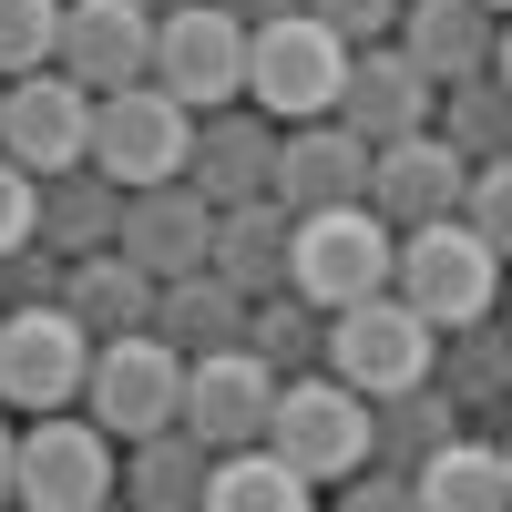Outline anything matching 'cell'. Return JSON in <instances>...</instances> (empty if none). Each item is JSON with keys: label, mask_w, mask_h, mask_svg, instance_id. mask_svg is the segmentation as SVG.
<instances>
[{"label": "cell", "mask_w": 512, "mask_h": 512, "mask_svg": "<svg viewBox=\"0 0 512 512\" xmlns=\"http://www.w3.org/2000/svg\"><path fill=\"white\" fill-rule=\"evenodd\" d=\"M482 11H492V21H502V11H512V0H482Z\"/></svg>", "instance_id": "cell-42"}, {"label": "cell", "mask_w": 512, "mask_h": 512, "mask_svg": "<svg viewBox=\"0 0 512 512\" xmlns=\"http://www.w3.org/2000/svg\"><path fill=\"white\" fill-rule=\"evenodd\" d=\"M492 72L512 82V11H502V31H492Z\"/></svg>", "instance_id": "cell-39"}, {"label": "cell", "mask_w": 512, "mask_h": 512, "mask_svg": "<svg viewBox=\"0 0 512 512\" xmlns=\"http://www.w3.org/2000/svg\"><path fill=\"white\" fill-rule=\"evenodd\" d=\"M62 308L82 318V338L154 328V277H144L123 246H93V256H72V267H62Z\"/></svg>", "instance_id": "cell-23"}, {"label": "cell", "mask_w": 512, "mask_h": 512, "mask_svg": "<svg viewBox=\"0 0 512 512\" xmlns=\"http://www.w3.org/2000/svg\"><path fill=\"white\" fill-rule=\"evenodd\" d=\"M492 11L482 0H400V52L431 72V82H472V72H492Z\"/></svg>", "instance_id": "cell-20"}, {"label": "cell", "mask_w": 512, "mask_h": 512, "mask_svg": "<svg viewBox=\"0 0 512 512\" xmlns=\"http://www.w3.org/2000/svg\"><path fill=\"white\" fill-rule=\"evenodd\" d=\"M431 349H441V328L420 318L400 287H369L349 308H328V369L349 379V390H369V400L420 390V379H431Z\"/></svg>", "instance_id": "cell-4"}, {"label": "cell", "mask_w": 512, "mask_h": 512, "mask_svg": "<svg viewBox=\"0 0 512 512\" xmlns=\"http://www.w3.org/2000/svg\"><path fill=\"white\" fill-rule=\"evenodd\" d=\"M154 338L175 359H216V349H246V287H226L216 267H185L154 287Z\"/></svg>", "instance_id": "cell-19"}, {"label": "cell", "mask_w": 512, "mask_h": 512, "mask_svg": "<svg viewBox=\"0 0 512 512\" xmlns=\"http://www.w3.org/2000/svg\"><path fill=\"white\" fill-rule=\"evenodd\" d=\"M82 369H93V338L62 308H0V410H72L82 400Z\"/></svg>", "instance_id": "cell-9"}, {"label": "cell", "mask_w": 512, "mask_h": 512, "mask_svg": "<svg viewBox=\"0 0 512 512\" xmlns=\"http://www.w3.org/2000/svg\"><path fill=\"white\" fill-rule=\"evenodd\" d=\"M62 267H72V256H52L41 236L0 246V308H52V297H62Z\"/></svg>", "instance_id": "cell-32"}, {"label": "cell", "mask_w": 512, "mask_h": 512, "mask_svg": "<svg viewBox=\"0 0 512 512\" xmlns=\"http://www.w3.org/2000/svg\"><path fill=\"white\" fill-rule=\"evenodd\" d=\"M390 287H400L431 328H461V318H492V308H502V256H492V236L451 205V216L400 226V246H390Z\"/></svg>", "instance_id": "cell-1"}, {"label": "cell", "mask_w": 512, "mask_h": 512, "mask_svg": "<svg viewBox=\"0 0 512 512\" xmlns=\"http://www.w3.org/2000/svg\"><path fill=\"white\" fill-rule=\"evenodd\" d=\"M11 461H21V431H11V410H0V502H11Z\"/></svg>", "instance_id": "cell-37"}, {"label": "cell", "mask_w": 512, "mask_h": 512, "mask_svg": "<svg viewBox=\"0 0 512 512\" xmlns=\"http://www.w3.org/2000/svg\"><path fill=\"white\" fill-rule=\"evenodd\" d=\"M41 226V175H31V164H11V154H0V246H21Z\"/></svg>", "instance_id": "cell-35"}, {"label": "cell", "mask_w": 512, "mask_h": 512, "mask_svg": "<svg viewBox=\"0 0 512 512\" xmlns=\"http://www.w3.org/2000/svg\"><path fill=\"white\" fill-rule=\"evenodd\" d=\"M338 72H349V41H338L318 11H277L246 21V103L277 123H318L338 103Z\"/></svg>", "instance_id": "cell-3"}, {"label": "cell", "mask_w": 512, "mask_h": 512, "mask_svg": "<svg viewBox=\"0 0 512 512\" xmlns=\"http://www.w3.org/2000/svg\"><path fill=\"white\" fill-rule=\"evenodd\" d=\"M390 246H400V226L379 216L369 195L318 205V216H297V236H287V287L318 297V308H349V297L390 287Z\"/></svg>", "instance_id": "cell-5"}, {"label": "cell", "mask_w": 512, "mask_h": 512, "mask_svg": "<svg viewBox=\"0 0 512 512\" xmlns=\"http://www.w3.org/2000/svg\"><path fill=\"white\" fill-rule=\"evenodd\" d=\"M441 134L472 154V164H492V154H512V82L502 72H472V82H441Z\"/></svg>", "instance_id": "cell-30"}, {"label": "cell", "mask_w": 512, "mask_h": 512, "mask_svg": "<svg viewBox=\"0 0 512 512\" xmlns=\"http://www.w3.org/2000/svg\"><path fill=\"white\" fill-rule=\"evenodd\" d=\"M52 31H62V0H0V82L52 62Z\"/></svg>", "instance_id": "cell-31"}, {"label": "cell", "mask_w": 512, "mask_h": 512, "mask_svg": "<svg viewBox=\"0 0 512 512\" xmlns=\"http://www.w3.org/2000/svg\"><path fill=\"white\" fill-rule=\"evenodd\" d=\"M277 134H287V123L256 113V103L236 93V103H216V113H195V154H185V175L216 195V205L267 195V185H277Z\"/></svg>", "instance_id": "cell-18"}, {"label": "cell", "mask_w": 512, "mask_h": 512, "mask_svg": "<svg viewBox=\"0 0 512 512\" xmlns=\"http://www.w3.org/2000/svg\"><path fill=\"white\" fill-rule=\"evenodd\" d=\"M82 410L103 420L113 441H144L185 410V359L164 349L154 328H123V338H93V369H82Z\"/></svg>", "instance_id": "cell-8"}, {"label": "cell", "mask_w": 512, "mask_h": 512, "mask_svg": "<svg viewBox=\"0 0 512 512\" xmlns=\"http://www.w3.org/2000/svg\"><path fill=\"white\" fill-rule=\"evenodd\" d=\"M502 461H512V431H502Z\"/></svg>", "instance_id": "cell-43"}, {"label": "cell", "mask_w": 512, "mask_h": 512, "mask_svg": "<svg viewBox=\"0 0 512 512\" xmlns=\"http://www.w3.org/2000/svg\"><path fill=\"white\" fill-rule=\"evenodd\" d=\"M113 246L134 256V267L164 287V277H185V267H205V246H216V195H205L195 175H164V185H134L123 195V226H113Z\"/></svg>", "instance_id": "cell-13"}, {"label": "cell", "mask_w": 512, "mask_h": 512, "mask_svg": "<svg viewBox=\"0 0 512 512\" xmlns=\"http://www.w3.org/2000/svg\"><path fill=\"white\" fill-rule=\"evenodd\" d=\"M410 502H420V512H502V502H512V461H502V441L451 431V441L410 472Z\"/></svg>", "instance_id": "cell-25"}, {"label": "cell", "mask_w": 512, "mask_h": 512, "mask_svg": "<svg viewBox=\"0 0 512 512\" xmlns=\"http://www.w3.org/2000/svg\"><path fill=\"white\" fill-rule=\"evenodd\" d=\"M154 82L175 93L185 113H216L246 93V21L216 11V0H185V11L154 21Z\"/></svg>", "instance_id": "cell-10"}, {"label": "cell", "mask_w": 512, "mask_h": 512, "mask_svg": "<svg viewBox=\"0 0 512 512\" xmlns=\"http://www.w3.org/2000/svg\"><path fill=\"white\" fill-rule=\"evenodd\" d=\"M461 431V410L420 379V390H390V400H369V461H390V472H420L441 441Z\"/></svg>", "instance_id": "cell-29"}, {"label": "cell", "mask_w": 512, "mask_h": 512, "mask_svg": "<svg viewBox=\"0 0 512 512\" xmlns=\"http://www.w3.org/2000/svg\"><path fill=\"white\" fill-rule=\"evenodd\" d=\"M185 154H195V113L164 93V82H123V93H93V154L82 164H103V175L134 195V185H164V175H185Z\"/></svg>", "instance_id": "cell-7"}, {"label": "cell", "mask_w": 512, "mask_h": 512, "mask_svg": "<svg viewBox=\"0 0 512 512\" xmlns=\"http://www.w3.org/2000/svg\"><path fill=\"white\" fill-rule=\"evenodd\" d=\"M11 502H31V512H93V502H123L113 431H103L93 410H31L21 461H11Z\"/></svg>", "instance_id": "cell-2"}, {"label": "cell", "mask_w": 512, "mask_h": 512, "mask_svg": "<svg viewBox=\"0 0 512 512\" xmlns=\"http://www.w3.org/2000/svg\"><path fill=\"white\" fill-rule=\"evenodd\" d=\"M113 226H123V185L103 175V164H62V175H41V246L52 256H93V246H113Z\"/></svg>", "instance_id": "cell-24"}, {"label": "cell", "mask_w": 512, "mask_h": 512, "mask_svg": "<svg viewBox=\"0 0 512 512\" xmlns=\"http://www.w3.org/2000/svg\"><path fill=\"white\" fill-rule=\"evenodd\" d=\"M328 113L349 123L359 144H400V134H420V123L441 113V82L420 72L400 41H349V72H338V103Z\"/></svg>", "instance_id": "cell-12"}, {"label": "cell", "mask_w": 512, "mask_h": 512, "mask_svg": "<svg viewBox=\"0 0 512 512\" xmlns=\"http://www.w3.org/2000/svg\"><path fill=\"white\" fill-rule=\"evenodd\" d=\"M144 11H154V21H164V11H185V0H144Z\"/></svg>", "instance_id": "cell-41"}, {"label": "cell", "mask_w": 512, "mask_h": 512, "mask_svg": "<svg viewBox=\"0 0 512 512\" xmlns=\"http://www.w3.org/2000/svg\"><path fill=\"white\" fill-rule=\"evenodd\" d=\"M205 451L185 420H164V431H144L134 441V461H123V502H144V512H195L205 502Z\"/></svg>", "instance_id": "cell-27"}, {"label": "cell", "mask_w": 512, "mask_h": 512, "mask_svg": "<svg viewBox=\"0 0 512 512\" xmlns=\"http://www.w3.org/2000/svg\"><path fill=\"white\" fill-rule=\"evenodd\" d=\"M461 175H472V154H461L441 123H420L400 144H369V205L390 226H420V216H451L461 205Z\"/></svg>", "instance_id": "cell-16"}, {"label": "cell", "mask_w": 512, "mask_h": 512, "mask_svg": "<svg viewBox=\"0 0 512 512\" xmlns=\"http://www.w3.org/2000/svg\"><path fill=\"white\" fill-rule=\"evenodd\" d=\"M52 62L82 82V93H123V82L154 72V11L144 0H62Z\"/></svg>", "instance_id": "cell-14"}, {"label": "cell", "mask_w": 512, "mask_h": 512, "mask_svg": "<svg viewBox=\"0 0 512 512\" xmlns=\"http://www.w3.org/2000/svg\"><path fill=\"white\" fill-rule=\"evenodd\" d=\"M0 154L31 164V175H62V164H82V154H93V93H82L62 62L11 72V82H0Z\"/></svg>", "instance_id": "cell-11"}, {"label": "cell", "mask_w": 512, "mask_h": 512, "mask_svg": "<svg viewBox=\"0 0 512 512\" xmlns=\"http://www.w3.org/2000/svg\"><path fill=\"white\" fill-rule=\"evenodd\" d=\"M461 216H472V226L492 236V256L512 267V154H492V164L461 175Z\"/></svg>", "instance_id": "cell-33"}, {"label": "cell", "mask_w": 512, "mask_h": 512, "mask_svg": "<svg viewBox=\"0 0 512 512\" xmlns=\"http://www.w3.org/2000/svg\"><path fill=\"white\" fill-rule=\"evenodd\" d=\"M328 492L349 502V512H400V502H410V472H390V461H359V472L328 482Z\"/></svg>", "instance_id": "cell-36"}, {"label": "cell", "mask_w": 512, "mask_h": 512, "mask_svg": "<svg viewBox=\"0 0 512 512\" xmlns=\"http://www.w3.org/2000/svg\"><path fill=\"white\" fill-rule=\"evenodd\" d=\"M267 441H277L308 482H349L359 461H369V390H349L338 369H297V379H277Z\"/></svg>", "instance_id": "cell-6"}, {"label": "cell", "mask_w": 512, "mask_h": 512, "mask_svg": "<svg viewBox=\"0 0 512 512\" xmlns=\"http://www.w3.org/2000/svg\"><path fill=\"white\" fill-rule=\"evenodd\" d=\"M492 318H502V328H512V267H502V308H492Z\"/></svg>", "instance_id": "cell-40"}, {"label": "cell", "mask_w": 512, "mask_h": 512, "mask_svg": "<svg viewBox=\"0 0 512 512\" xmlns=\"http://www.w3.org/2000/svg\"><path fill=\"white\" fill-rule=\"evenodd\" d=\"M267 410H277V369L256 349H216V359H185V431L205 451H236V441H267Z\"/></svg>", "instance_id": "cell-15"}, {"label": "cell", "mask_w": 512, "mask_h": 512, "mask_svg": "<svg viewBox=\"0 0 512 512\" xmlns=\"http://www.w3.org/2000/svg\"><path fill=\"white\" fill-rule=\"evenodd\" d=\"M246 349L267 359L277 379H297V369H328V308H318V297H297V287L246 297Z\"/></svg>", "instance_id": "cell-28"}, {"label": "cell", "mask_w": 512, "mask_h": 512, "mask_svg": "<svg viewBox=\"0 0 512 512\" xmlns=\"http://www.w3.org/2000/svg\"><path fill=\"white\" fill-rule=\"evenodd\" d=\"M216 11H236V21H277V11H297V0H216Z\"/></svg>", "instance_id": "cell-38"}, {"label": "cell", "mask_w": 512, "mask_h": 512, "mask_svg": "<svg viewBox=\"0 0 512 512\" xmlns=\"http://www.w3.org/2000/svg\"><path fill=\"white\" fill-rule=\"evenodd\" d=\"M287 236H297V216L277 195H236V205H216L205 267H216L226 287H246V297H267V287H287Z\"/></svg>", "instance_id": "cell-21"}, {"label": "cell", "mask_w": 512, "mask_h": 512, "mask_svg": "<svg viewBox=\"0 0 512 512\" xmlns=\"http://www.w3.org/2000/svg\"><path fill=\"white\" fill-rule=\"evenodd\" d=\"M431 390L472 420V410H512V328L502 318H461V328H441V349H431Z\"/></svg>", "instance_id": "cell-22"}, {"label": "cell", "mask_w": 512, "mask_h": 512, "mask_svg": "<svg viewBox=\"0 0 512 512\" xmlns=\"http://www.w3.org/2000/svg\"><path fill=\"white\" fill-rule=\"evenodd\" d=\"M297 11H318L338 41H390L400 31V0H297Z\"/></svg>", "instance_id": "cell-34"}, {"label": "cell", "mask_w": 512, "mask_h": 512, "mask_svg": "<svg viewBox=\"0 0 512 512\" xmlns=\"http://www.w3.org/2000/svg\"><path fill=\"white\" fill-rule=\"evenodd\" d=\"M205 502H216V512H308L318 482L297 472L277 441H236V451L205 461Z\"/></svg>", "instance_id": "cell-26"}, {"label": "cell", "mask_w": 512, "mask_h": 512, "mask_svg": "<svg viewBox=\"0 0 512 512\" xmlns=\"http://www.w3.org/2000/svg\"><path fill=\"white\" fill-rule=\"evenodd\" d=\"M287 216H318V205H349V195H369V144L349 134L338 113H318V123H287L277 134V185H267Z\"/></svg>", "instance_id": "cell-17"}]
</instances>
